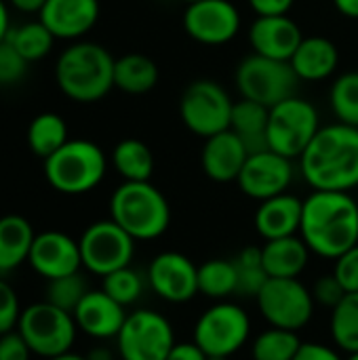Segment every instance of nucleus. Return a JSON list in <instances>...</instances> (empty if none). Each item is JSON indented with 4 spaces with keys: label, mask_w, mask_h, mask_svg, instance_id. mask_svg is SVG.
Here are the masks:
<instances>
[{
    "label": "nucleus",
    "mask_w": 358,
    "mask_h": 360,
    "mask_svg": "<svg viewBox=\"0 0 358 360\" xmlns=\"http://www.w3.org/2000/svg\"><path fill=\"white\" fill-rule=\"evenodd\" d=\"M19 316H21V306H19L17 291L11 287V283H6L0 276V335L17 329Z\"/></svg>",
    "instance_id": "39"
},
{
    "label": "nucleus",
    "mask_w": 358,
    "mask_h": 360,
    "mask_svg": "<svg viewBox=\"0 0 358 360\" xmlns=\"http://www.w3.org/2000/svg\"><path fill=\"white\" fill-rule=\"evenodd\" d=\"M300 162L312 190L352 192L358 188V129L344 122L321 127Z\"/></svg>",
    "instance_id": "2"
},
{
    "label": "nucleus",
    "mask_w": 358,
    "mask_h": 360,
    "mask_svg": "<svg viewBox=\"0 0 358 360\" xmlns=\"http://www.w3.org/2000/svg\"><path fill=\"white\" fill-rule=\"evenodd\" d=\"M268 118H270V108L251 99H243V97L241 101H234L230 131H234L241 137L249 154L270 150L268 148Z\"/></svg>",
    "instance_id": "26"
},
{
    "label": "nucleus",
    "mask_w": 358,
    "mask_h": 360,
    "mask_svg": "<svg viewBox=\"0 0 358 360\" xmlns=\"http://www.w3.org/2000/svg\"><path fill=\"white\" fill-rule=\"evenodd\" d=\"M304 200L293 194H279L262 200L255 211V228L264 240L285 238L300 234Z\"/></svg>",
    "instance_id": "22"
},
{
    "label": "nucleus",
    "mask_w": 358,
    "mask_h": 360,
    "mask_svg": "<svg viewBox=\"0 0 358 360\" xmlns=\"http://www.w3.org/2000/svg\"><path fill=\"white\" fill-rule=\"evenodd\" d=\"M135 243L137 240L127 234L114 219L95 221L78 238L82 268L101 278L120 268H127L133 262Z\"/></svg>",
    "instance_id": "11"
},
{
    "label": "nucleus",
    "mask_w": 358,
    "mask_h": 360,
    "mask_svg": "<svg viewBox=\"0 0 358 360\" xmlns=\"http://www.w3.org/2000/svg\"><path fill=\"white\" fill-rule=\"evenodd\" d=\"M32 350L17 329L0 335V360H30Z\"/></svg>",
    "instance_id": "42"
},
{
    "label": "nucleus",
    "mask_w": 358,
    "mask_h": 360,
    "mask_svg": "<svg viewBox=\"0 0 358 360\" xmlns=\"http://www.w3.org/2000/svg\"><path fill=\"white\" fill-rule=\"evenodd\" d=\"M247 158H249L247 146L230 129L207 137L200 150V167L205 175L217 184L236 181Z\"/></svg>",
    "instance_id": "19"
},
{
    "label": "nucleus",
    "mask_w": 358,
    "mask_h": 360,
    "mask_svg": "<svg viewBox=\"0 0 358 360\" xmlns=\"http://www.w3.org/2000/svg\"><path fill=\"white\" fill-rule=\"evenodd\" d=\"M234 101L215 80L200 78L190 82L179 97V118L188 131L207 139L230 129Z\"/></svg>",
    "instance_id": "10"
},
{
    "label": "nucleus",
    "mask_w": 358,
    "mask_h": 360,
    "mask_svg": "<svg viewBox=\"0 0 358 360\" xmlns=\"http://www.w3.org/2000/svg\"><path fill=\"white\" fill-rule=\"evenodd\" d=\"M333 274L346 293H358V245L335 259Z\"/></svg>",
    "instance_id": "40"
},
{
    "label": "nucleus",
    "mask_w": 358,
    "mask_h": 360,
    "mask_svg": "<svg viewBox=\"0 0 358 360\" xmlns=\"http://www.w3.org/2000/svg\"><path fill=\"white\" fill-rule=\"evenodd\" d=\"M238 274L234 259H209L198 266V293L224 302L236 295Z\"/></svg>",
    "instance_id": "30"
},
{
    "label": "nucleus",
    "mask_w": 358,
    "mask_h": 360,
    "mask_svg": "<svg viewBox=\"0 0 358 360\" xmlns=\"http://www.w3.org/2000/svg\"><path fill=\"white\" fill-rule=\"evenodd\" d=\"M234 80L243 99L257 101L266 108H274L276 103L293 97L300 82L289 61L270 59L257 53L238 63Z\"/></svg>",
    "instance_id": "7"
},
{
    "label": "nucleus",
    "mask_w": 358,
    "mask_h": 360,
    "mask_svg": "<svg viewBox=\"0 0 358 360\" xmlns=\"http://www.w3.org/2000/svg\"><path fill=\"white\" fill-rule=\"evenodd\" d=\"M112 165L124 181H150L154 175V154L148 143L135 137H127L114 146Z\"/></svg>",
    "instance_id": "28"
},
{
    "label": "nucleus",
    "mask_w": 358,
    "mask_h": 360,
    "mask_svg": "<svg viewBox=\"0 0 358 360\" xmlns=\"http://www.w3.org/2000/svg\"><path fill=\"white\" fill-rule=\"evenodd\" d=\"M152 291L169 304H186L198 293V266L177 251L158 253L148 268Z\"/></svg>",
    "instance_id": "16"
},
{
    "label": "nucleus",
    "mask_w": 358,
    "mask_h": 360,
    "mask_svg": "<svg viewBox=\"0 0 358 360\" xmlns=\"http://www.w3.org/2000/svg\"><path fill=\"white\" fill-rule=\"evenodd\" d=\"M27 146L30 150L46 160L51 154H55L61 146H65L70 141L68 137V124L65 120L55 114V112H42L38 116L32 118L30 127H27Z\"/></svg>",
    "instance_id": "29"
},
{
    "label": "nucleus",
    "mask_w": 358,
    "mask_h": 360,
    "mask_svg": "<svg viewBox=\"0 0 358 360\" xmlns=\"http://www.w3.org/2000/svg\"><path fill=\"white\" fill-rule=\"evenodd\" d=\"M114 57L97 42H74L55 65L59 91L78 103H95L114 89Z\"/></svg>",
    "instance_id": "3"
},
{
    "label": "nucleus",
    "mask_w": 358,
    "mask_h": 360,
    "mask_svg": "<svg viewBox=\"0 0 358 360\" xmlns=\"http://www.w3.org/2000/svg\"><path fill=\"white\" fill-rule=\"evenodd\" d=\"M30 61L19 55V51L4 38L0 42V86H11L23 80Z\"/></svg>",
    "instance_id": "38"
},
{
    "label": "nucleus",
    "mask_w": 358,
    "mask_h": 360,
    "mask_svg": "<svg viewBox=\"0 0 358 360\" xmlns=\"http://www.w3.org/2000/svg\"><path fill=\"white\" fill-rule=\"evenodd\" d=\"M6 40L19 51V55L23 59H27L32 63V61H38L44 55H49L51 49H53V42L57 38L38 19V21H30V23H21V25L11 27Z\"/></svg>",
    "instance_id": "32"
},
{
    "label": "nucleus",
    "mask_w": 358,
    "mask_h": 360,
    "mask_svg": "<svg viewBox=\"0 0 358 360\" xmlns=\"http://www.w3.org/2000/svg\"><path fill=\"white\" fill-rule=\"evenodd\" d=\"M49 360H87V356H82V354H74L72 350L70 352H65V354H59V356H53V359Z\"/></svg>",
    "instance_id": "50"
},
{
    "label": "nucleus",
    "mask_w": 358,
    "mask_h": 360,
    "mask_svg": "<svg viewBox=\"0 0 358 360\" xmlns=\"http://www.w3.org/2000/svg\"><path fill=\"white\" fill-rule=\"evenodd\" d=\"M333 4L344 17L358 19V0H333Z\"/></svg>",
    "instance_id": "46"
},
{
    "label": "nucleus",
    "mask_w": 358,
    "mask_h": 360,
    "mask_svg": "<svg viewBox=\"0 0 358 360\" xmlns=\"http://www.w3.org/2000/svg\"><path fill=\"white\" fill-rule=\"evenodd\" d=\"M116 344L122 360H167L177 342L173 325L162 314L135 310L127 316Z\"/></svg>",
    "instance_id": "13"
},
{
    "label": "nucleus",
    "mask_w": 358,
    "mask_h": 360,
    "mask_svg": "<svg viewBox=\"0 0 358 360\" xmlns=\"http://www.w3.org/2000/svg\"><path fill=\"white\" fill-rule=\"evenodd\" d=\"M87 360H114V354H112L108 348L99 346V348H93V350L87 354Z\"/></svg>",
    "instance_id": "49"
},
{
    "label": "nucleus",
    "mask_w": 358,
    "mask_h": 360,
    "mask_svg": "<svg viewBox=\"0 0 358 360\" xmlns=\"http://www.w3.org/2000/svg\"><path fill=\"white\" fill-rule=\"evenodd\" d=\"M101 281H103V283H101V289H103L112 300H116L120 306H124V308H127V306H133V304L141 297V293H143V278H141V274H139L137 270H133L131 266L120 268V270H116V272L103 276Z\"/></svg>",
    "instance_id": "37"
},
{
    "label": "nucleus",
    "mask_w": 358,
    "mask_h": 360,
    "mask_svg": "<svg viewBox=\"0 0 358 360\" xmlns=\"http://www.w3.org/2000/svg\"><path fill=\"white\" fill-rule=\"evenodd\" d=\"M160 78L156 61L143 53H127L114 61V89L129 95L150 93Z\"/></svg>",
    "instance_id": "27"
},
{
    "label": "nucleus",
    "mask_w": 358,
    "mask_h": 360,
    "mask_svg": "<svg viewBox=\"0 0 358 360\" xmlns=\"http://www.w3.org/2000/svg\"><path fill=\"white\" fill-rule=\"evenodd\" d=\"M38 19L55 38H82L99 19V0H46Z\"/></svg>",
    "instance_id": "20"
},
{
    "label": "nucleus",
    "mask_w": 358,
    "mask_h": 360,
    "mask_svg": "<svg viewBox=\"0 0 358 360\" xmlns=\"http://www.w3.org/2000/svg\"><path fill=\"white\" fill-rule=\"evenodd\" d=\"M207 360H228V359H224V356H209Z\"/></svg>",
    "instance_id": "52"
},
{
    "label": "nucleus",
    "mask_w": 358,
    "mask_h": 360,
    "mask_svg": "<svg viewBox=\"0 0 358 360\" xmlns=\"http://www.w3.org/2000/svg\"><path fill=\"white\" fill-rule=\"evenodd\" d=\"M293 181L291 158L276 154L272 150H262L249 154L236 184L245 196L253 200H268L272 196L285 194Z\"/></svg>",
    "instance_id": "15"
},
{
    "label": "nucleus",
    "mask_w": 358,
    "mask_h": 360,
    "mask_svg": "<svg viewBox=\"0 0 358 360\" xmlns=\"http://www.w3.org/2000/svg\"><path fill=\"white\" fill-rule=\"evenodd\" d=\"M247 2L257 17H270V15H287L295 0H247Z\"/></svg>",
    "instance_id": "44"
},
{
    "label": "nucleus",
    "mask_w": 358,
    "mask_h": 360,
    "mask_svg": "<svg viewBox=\"0 0 358 360\" xmlns=\"http://www.w3.org/2000/svg\"><path fill=\"white\" fill-rule=\"evenodd\" d=\"M331 340L333 344L348 352H358V293H346L344 300L331 310Z\"/></svg>",
    "instance_id": "31"
},
{
    "label": "nucleus",
    "mask_w": 358,
    "mask_h": 360,
    "mask_svg": "<svg viewBox=\"0 0 358 360\" xmlns=\"http://www.w3.org/2000/svg\"><path fill=\"white\" fill-rule=\"evenodd\" d=\"M321 131L317 108L293 95L274 108L268 118V148L285 158H300Z\"/></svg>",
    "instance_id": "8"
},
{
    "label": "nucleus",
    "mask_w": 358,
    "mask_h": 360,
    "mask_svg": "<svg viewBox=\"0 0 358 360\" xmlns=\"http://www.w3.org/2000/svg\"><path fill=\"white\" fill-rule=\"evenodd\" d=\"M310 291H312L314 304L325 306V308H329V310H333V308L344 300V295H346L344 287L340 285V281L335 278L333 272L321 276V278L314 283V287H312Z\"/></svg>",
    "instance_id": "41"
},
{
    "label": "nucleus",
    "mask_w": 358,
    "mask_h": 360,
    "mask_svg": "<svg viewBox=\"0 0 358 360\" xmlns=\"http://www.w3.org/2000/svg\"><path fill=\"white\" fill-rule=\"evenodd\" d=\"M346 360H358V352H354V354H348V359Z\"/></svg>",
    "instance_id": "51"
},
{
    "label": "nucleus",
    "mask_w": 358,
    "mask_h": 360,
    "mask_svg": "<svg viewBox=\"0 0 358 360\" xmlns=\"http://www.w3.org/2000/svg\"><path fill=\"white\" fill-rule=\"evenodd\" d=\"M186 34L207 46L230 42L241 30V13L230 0H196L184 11Z\"/></svg>",
    "instance_id": "14"
},
{
    "label": "nucleus",
    "mask_w": 358,
    "mask_h": 360,
    "mask_svg": "<svg viewBox=\"0 0 358 360\" xmlns=\"http://www.w3.org/2000/svg\"><path fill=\"white\" fill-rule=\"evenodd\" d=\"M236 274H238V285H236V295L241 297H257L264 285L270 281L264 262H262V247H245L236 257Z\"/></svg>",
    "instance_id": "34"
},
{
    "label": "nucleus",
    "mask_w": 358,
    "mask_h": 360,
    "mask_svg": "<svg viewBox=\"0 0 358 360\" xmlns=\"http://www.w3.org/2000/svg\"><path fill=\"white\" fill-rule=\"evenodd\" d=\"M17 331L30 346L32 354L49 360L72 350L78 327L74 314L42 300L21 310Z\"/></svg>",
    "instance_id": "6"
},
{
    "label": "nucleus",
    "mask_w": 358,
    "mask_h": 360,
    "mask_svg": "<svg viewBox=\"0 0 358 360\" xmlns=\"http://www.w3.org/2000/svg\"><path fill=\"white\" fill-rule=\"evenodd\" d=\"M27 264L38 276L46 281L80 272L82 257H80L78 240H74L70 234L59 230L40 232L34 238Z\"/></svg>",
    "instance_id": "17"
},
{
    "label": "nucleus",
    "mask_w": 358,
    "mask_h": 360,
    "mask_svg": "<svg viewBox=\"0 0 358 360\" xmlns=\"http://www.w3.org/2000/svg\"><path fill=\"white\" fill-rule=\"evenodd\" d=\"M184 2H186V4H190V2H196V0H184Z\"/></svg>",
    "instance_id": "53"
},
{
    "label": "nucleus",
    "mask_w": 358,
    "mask_h": 360,
    "mask_svg": "<svg viewBox=\"0 0 358 360\" xmlns=\"http://www.w3.org/2000/svg\"><path fill=\"white\" fill-rule=\"evenodd\" d=\"M110 219L135 240H156L169 230L171 207L150 181H122L110 198Z\"/></svg>",
    "instance_id": "4"
},
{
    "label": "nucleus",
    "mask_w": 358,
    "mask_h": 360,
    "mask_svg": "<svg viewBox=\"0 0 358 360\" xmlns=\"http://www.w3.org/2000/svg\"><path fill=\"white\" fill-rule=\"evenodd\" d=\"M209 356L194 344V342H181L175 344L173 350L169 352L167 360H207Z\"/></svg>",
    "instance_id": "45"
},
{
    "label": "nucleus",
    "mask_w": 358,
    "mask_h": 360,
    "mask_svg": "<svg viewBox=\"0 0 358 360\" xmlns=\"http://www.w3.org/2000/svg\"><path fill=\"white\" fill-rule=\"evenodd\" d=\"M251 335L249 314L228 300L213 304L209 310L200 314L194 325V344L207 356H224L230 359L236 354Z\"/></svg>",
    "instance_id": "9"
},
{
    "label": "nucleus",
    "mask_w": 358,
    "mask_h": 360,
    "mask_svg": "<svg viewBox=\"0 0 358 360\" xmlns=\"http://www.w3.org/2000/svg\"><path fill=\"white\" fill-rule=\"evenodd\" d=\"M36 232L23 215L0 217V276L15 272L30 259Z\"/></svg>",
    "instance_id": "25"
},
{
    "label": "nucleus",
    "mask_w": 358,
    "mask_h": 360,
    "mask_svg": "<svg viewBox=\"0 0 358 360\" xmlns=\"http://www.w3.org/2000/svg\"><path fill=\"white\" fill-rule=\"evenodd\" d=\"M302 344L304 342L298 338V331L270 327L255 338L251 356L253 360H293Z\"/></svg>",
    "instance_id": "33"
},
{
    "label": "nucleus",
    "mask_w": 358,
    "mask_h": 360,
    "mask_svg": "<svg viewBox=\"0 0 358 360\" xmlns=\"http://www.w3.org/2000/svg\"><path fill=\"white\" fill-rule=\"evenodd\" d=\"M108 171L103 150L89 139H70L44 160L49 186L61 194L78 196L95 190Z\"/></svg>",
    "instance_id": "5"
},
{
    "label": "nucleus",
    "mask_w": 358,
    "mask_h": 360,
    "mask_svg": "<svg viewBox=\"0 0 358 360\" xmlns=\"http://www.w3.org/2000/svg\"><path fill=\"white\" fill-rule=\"evenodd\" d=\"M293 360H344L333 348L317 344V342H304L298 350Z\"/></svg>",
    "instance_id": "43"
},
{
    "label": "nucleus",
    "mask_w": 358,
    "mask_h": 360,
    "mask_svg": "<svg viewBox=\"0 0 358 360\" xmlns=\"http://www.w3.org/2000/svg\"><path fill=\"white\" fill-rule=\"evenodd\" d=\"M310 249L302 236H285L266 240L262 247V262L270 278H300L308 268Z\"/></svg>",
    "instance_id": "24"
},
{
    "label": "nucleus",
    "mask_w": 358,
    "mask_h": 360,
    "mask_svg": "<svg viewBox=\"0 0 358 360\" xmlns=\"http://www.w3.org/2000/svg\"><path fill=\"white\" fill-rule=\"evenodd\" d=\"M289 63L300 80L319 82L338 70L340 51L325 36H304Z\"/></svg>",
    "instance_id": "23"
},
{
    "label": "nucleus",
    "mask_w": 358,
    "mask_h": 360,
    "mask_svg": "<svg viewBox=\"0 0 358 360\" xmlns=\"http://www.w3.org/2000/svg\"><path fill=\"white\" fill-rule=\"evenodd\" d=\"M300 236L325 259H338L358 245V202L350 192L312 190L304 200Z\"/></svg>",
    "instance_id": "1"
},
{
    "label": "nucleus",
    "mask_w": 358,
    "mask_h": 360,
    "mask_svg": "<svg viewBox=\"0 0 358 360\" xmlns=\"http://www.w3.org/2000/svg\"><path fill=\"white\" fill-rule=\"evenodd\" d=\"M8 30H11L8 8H6V2H4V0H0V42L8 36Z\"/></svg>",
    "instance_id": "48"
},
{
    "label": "nucleus",
    "mask_w": 358,
    "mask_h": 360,
    "mask_svg": "<svg viewBox=\"0 0 358 360\" xmlns=\"http://www.w3.org/2000/svg\"><path fill=\"white\" fill-rule=\"evenodd\" d=\"M329 103L340 122L358 129V72H346L331 84Z\"/></svg>",
    "instance_id": "36"
},
{
    "label": "nucleus",
    "mask_w": 358,
    "mask_h": 360,
    "mask_svg": "<svg viewBox=\"0 0 358 360\" xmlns=\"http://www.w3.org/2000/svg\"><path fill=\"white\" fill-rule=\"evenodd\" d=\"M304 34L300 25L289 15H270L257 17L249 27V42L253 53L289 61L300 46Z\"/></svg>",
    "instance_id": "21"
},
{
    "label": "nucleus",
    "mask_w": 358,
    "mask_h": 360,
    "mask_svg": "<svg viewBox=\"0 0 358 360\" xmlns=\"http://www.w3.org/2000/svg\"><path fill=\"white\" fill-rule=\"evenodd\" d=\"M270 327L300 331L314 316L312 291L300 278H270L255 297Z\"/></svg>",
    "instance_id": "12"
},
{
    "label": "nucleus",
    "mask_w": 358,
    "mask_h": 360,
    "mask_svg": "<svg viewBox=\"0 0 358 360\" xmlns=\"http://www.w3.org/2000/svg\"><path fill=\"white\" fill-rule=\"evenodd\" d=\"M127 316L124 306L112 300L103 289H91L74 310L78 331L93 340H116Z\"/></svg>",
    "instance_id": "18"
},
{
    "label": "nucleus",
    "mask_w": 358,
    "mask_h": 360,
    "mask_svg": "<svg viewBox=\"0 0 358 360\" xmlns=\"http://www.w3.org/2000/svg\"><path fill=\"white\" fill-rule=\"evenodd\" d=\"M89 291L91 289H89V283L82 276V272H74V274H65V276L46 281L44 302L74 314V310L78 308V304L84 300V295Z\"/></svg>",
    "instance_id": "35"
},
{
    "label": "nucleus",
    "mask_w": 358,
    "mask_h": 360,
    "mask_svg": "<svg viewBox=\"0 0 358 360\" xmlns=\"http://www.w3.org/2000/svg\"><path fill=\"white\" fill-rule=\"evenodd\" d=\"M46 0H11V4L23 13H40Z\"/></svg>",
    "instance_id": "47"
}]
</instances>
